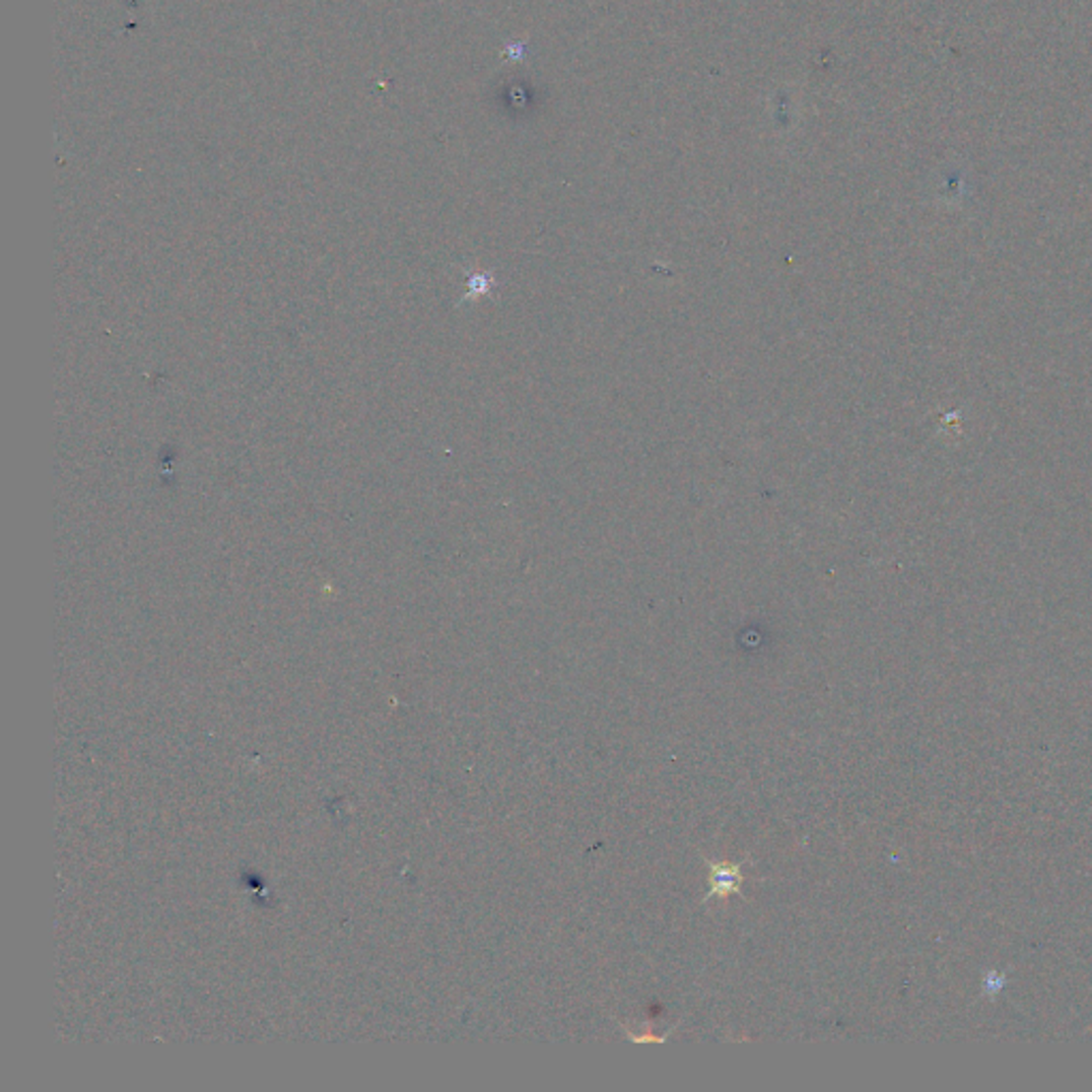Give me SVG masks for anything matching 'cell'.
Wrapping results in <instances>:
<instances>
[{
  "label": "cell",
  "mask_w": 1092,
  "mask_h": 1092,
  "mask_svg": "<svg viewBox=\"0 0 1092 1092\" xmlns=\"http://www.w3.org/2000/svg\"><path fill=\"white\" fill-rule=\"evenodd\" d=\"M709 868H711V888L705 901L713 899V896L740 894V886H743V873H740V870H743V864L709 860Z\"/></svg>",
  "instance_id": "6da1fadb"
}]
</instances>
